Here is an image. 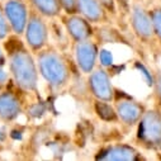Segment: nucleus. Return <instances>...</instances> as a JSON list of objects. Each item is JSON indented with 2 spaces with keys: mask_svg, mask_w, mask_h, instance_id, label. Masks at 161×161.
<instances>
[{
  "mask_svg": "<svg viewBox=\"0 0 161 161\" xmlns=\"http://www.w3.org/2000/svg\"><path fill=\"white\" fill-rule=\"evenodd\" d=\"M110 102H104V100H95V112L97 114L104 119V120H117V113H115V108H113L110 104Z\"/></svg>",
  "mask_w": 161,
  "mask_h": 161,
  "instance_id": "nucleus-15",
  "label": "nucleus"
},
{
  "mask_svg": "<svg viewBox=\"0 0 161 161\" xmlns=\"http://www.w3.org/2000/svg\"><path fill=\"white\" fill-rule=\"evenodd\" d=\"M64 25L69 36L75 42L90 39L94 34L92 23L88 19H85L83 15H80L79 13L67 14V17L64 19Z\"/></svg>",
  "mask_w": 161,
  "mask_h": 161,
  "instance_id": "nucleus-9",
  "label": "nucleus"
},
{
  "mask_svg": "<svg viewBox=\"0 0 161 161\" xmlns=\"http://www.w3.org/2000/svg\"><path fill=\"white\" fill-rule=\"evenodd\" d=\"M100 3L104 5V8L108 10V13L115 14V12H117V3H115V0H100Z\"/></svg>",
  "mask_w": 161,
  "mask_h": 161,
  "instance_id": "nucleus-22",
  "label": "nucleus"
},
{
  "mask_svg": "<svg viewBox=\"0 0 161 161\" xmlns=\"http://www.w3.org/2000/svg\"><path fill=\"white\" fill-rule=\"evenodd\" d=\"M46 112V105L42 103V102H38V103H34L32 104L29 108H28V114L33 118H39L43 113Z\"/></svg>",
  "mask_w": 161,
  "mask_h": 161,
  "instance_id": "nucleus-18",
  "label": "nucleus"
},
{
  "mask_svg": "<svg viewBox=\"0 0 161 161\" xmlns=\"http://www.w3.org/2000/svg\"><path fill=\"white\" fill-rule=\"evenodd\" d=\"M88 85L95 99L104 102H112L114 99V88L110 76L104 67L94 69L89 74Z\"/></svg>",
  "mask_w": 161,
  "mask_h": 161,
  "instance_id": "nucleus-5",
  "label": "nucleus"
},
{
  "mask_svg": "<svg viewBox=\"0 0 161 161\" xmlns=\"http://www.w3.org/2000/svg\"><path fill=\"white\" fill-rule=\"evenodd\" d=\"M60 4L67 14L77 13V0H60Z\"/></svg>",
  "mask_w": 161,
  "mask_h": 161,
  "instance_id": "nucleus-20",
  "label": "nucleus"
},
{
  "mask_svg": "<svg viewBox=\"0 0 161 161\" xmlns=\"http://www.w3.org/2000/svg\"><path fill=\"white\" fill-rule=\"evenodd\" d=\"M77 13L90 23H103L108 15L100 0H77Z\"/></svg>",
  "mask_w": 161,
  "mask_h": 161,
  "instance_id": "nucleus-13",
  "label": "nucleus"
},
{
  "mask_svg": "<svg viewBox=\"0 0 161 161\" xmlns=\"http://www.w3.org/2000/svg\"><path fill=\"white\" fill-rule=\"evenodd\" d=\"M8 64L13 81L17 86L27 93L36 92L38 88V66L37 61L19 39L8 48Z\"/></svg>",
  "mask_w": 161,
  "mask_h": 161,
  "instance_id": "nucleus-1",
  "label": "nucleus"
},
{
  "mask_svg": "<svg viewBox=\"0 0 161 161\" xmlns=\"http://www.w3.org/2000/svg\"><path fill=\"white\" fill-rule=\"evenodd\" d=\"M152 85H153V88H155V95H156L157 100L161 103V71L155 75Z\"/></svg>",
  "mask_w": 161,
  "mask_h": 161,
  "instance_id": "nucleus-21",
  "label": "nucleus"
},
{
  "mask_svg": "<svg viewBox=\"0 0 161 161\" xmlns=\"http://www.w3.org/2000/svg\"><path fill=\"white\" fill-rule=\"evenodd\" d=\"M130 15H131L132 29L140 39L147 42L155 37V31L150 12H147L140 4H133L130 8Z\"/></svg>",
  "mask_w": 161,
  "mask_h": 161,
  "instance_id": "nucleus-6",
  "label": "nucleus"
},
{
  "mask_svg": "<svg viewBox=\"0 0 161 161\" xmlns=\"http://www.w3.org/2000/svg\"><path fill=\"white\" fill-rule=\"evenodd\" d=\"M97 160L103 161H137L143 160L141 152L131 145H114L102 150Z\"/></svg>",
  "mask_w": 161,
  "mask_h": 161,
  "instance_id": "nucleus-11",
  "label": "nucleus"
},
{
  "mask_svg": "<svg viewBox=\"0 0 161 161\" xmlns=\"http://www.w3.org/2000/svg\"><path fill=\"white\" fill-rule=\"evenodd\" d=\"M150 15H151L152 24H153L155 37H157L161 41V8H156V9L150 10Z\"/></svg>",
  "mask_w": 161,
  "mask_h": 161,
  "instance_id": "nucleus-17",
  "label": "nucleus"
},
{
  "mask_svg": "<svg viewBox=\"0 0 161 161\" xmlns=\"http://www.w3.org/2000/svg\"><path fill=\"white\" fill-rule=\"evenodd\" d=\"M99 62L102 65V67L107 69V67H110L112 64H113V55L110 51L108 50H100L99 51Z\"/></svg>",
  "mask_w": 161,
  "mask_h": 161,
  "instance_id": "nucleus-19",
  "label": "nucleus"
},
{
  "mask_svg": "<svg viewBox=\"0 0 161 161\" xmlns=\"http://www.w3.org/2000/svg\"><path fill=\"white\" fill-rule=\"evenodd\" d=\"M75 58L79 69L84 74H90L97 67L99 58V50L95 42L92 39H85L75 43Z\"/></svg>",
  "mask_w": 161,
  "mask_h": 161,
  "instance_id": "nucleus-7",
  "label": "nucleus"
},
{
  "mask_svg": "<svg viewBox=\"0 0 161 161\" xmlns=\"http://www.w3.org/2000/svg\"><path fill=\"white\" fill-rule=\"evenodd\" d=\"M36 61L39 75L52 89L60 90L70 83L71 67L61 52L46 47L37 52Z\"/></svg>",
  "mask_w": 161,
  "mask_h": 161,
  "instance_id": "nucleus-2",
  "label": "nucleus"
},
{
  "mask_svg": "<svg viewBox=\"0 0 161 161\" xmlns=\"http://www.w3.org/2000/svg\"><path fill=\"white\" fill-rule=\"evenodd\" d=\"M25 42L31 51L39 52L47 47L48 43V27L43 19V15L36 10L29 12V18L24 29Z\"/></svg>",
  "mask_w": 161,
  "mask_h": 161,
  "instance_id": "nucleus-4",
  "label": "nucleus"
},
{
  "mask_svg": "<svg viewBox=\"0 0 161 161\" xmlns=\"http://www.w3.org/2000/svg\"><path fill=\"white\" fill-rule=\"evenodd\" d=\"M29 2L33 7V10L46 18L58 17L62 12L60 0H29Z\"/></svg>",
  "mask_w": 161,
  "mask_h": 161,
  "instance_id": "nucleus-14",
  "label": "nucleus"
},
{
  "mask_svg": "<svg viewBox=\"0 0 161 161\" xmlns=\"http://www.w3.org/2000/svg\"><path fill=\"white\" fill-rule=\"evenodd\" d=\"M7 138H8V137H7L5 132H4L2 128H0V147L5 145V142H7Z\"/></svg>",
  "mask_w": 161,
  "mask_h": 161,
  "instance_id": "nucleus-24",
  "label": "nucleus"
},
{
  "mask_svg": "<svg viewBox=\"0 0 161 161\" xmlns=\"http://www.w3.org/2000/svg\"><path fill=\"white\" fill-rule=\"evenodd\" d=\"M146 108L132 99H122L115 104V113L118 119L126 126H136L142 118Z\"/></svg>",
  "mask_w": 161,
  "mask_h": 161,
  "instance_id": "nucleus-10",
  "label": "nucleus"
},
{
  "mask_svg": "<svg viewBox=\"0 0 161 161\" xmlns=\"http://www.w3.org/2000/svg\"><path fill=\"white\" fill-rule=\"evenodd\" d=\"M138 143L152 151H161V110H146L137 123Z\"/></svg>",
  "mask_w": 161,
  "mask_h": 161,
  "instance_id": "nucleus-3",
  "label": "nucleus"
},
{
  "mask_svg": "<svg viewBox=\"0 0 161 161\" xmlns=\"http://www.w3.org/2000/svg\"><path fill=\"white\" fill-rule=\"evenodd\" d=\"M12 33V28H10V24L5 17V13H4V9L0 7V41L2 39H5L10 36Z\"/></svg>",
  "mask_w": 161,
  "mask_h": 161,
  "instance_id": "nucleus-16",
  "label": "nucleus"
},
{
  "mask_svg": "<svg viewBox=\"0 0 161 161\" xmlns=\"http://www.w3.org/2000/svg\"><path fill=\"white\" fill-rule=\"evenodd\" d=\"M115 3L120 7V9H123V10H128L131 8L130 0H115Z\"/></svg>",
  "mask_w": 161,
  "mask_h": 161,
  "instance_id": "nucleus-23",
  "label": "nucleus"
},
{
  "mask_svg": "<svg viewBox=\"0 0 161 161\" xmlns=\"http://www.w3.org/2000/svg\"><path fill=\"white\" fill-rule=\"evenodd\" d=\"M23 110V104L19 97L10 90L0 92V120L12 122L17 119Z\"/></svg>",
  "mask_w": 161,
  "mask_h": 161,
  "instance_id": "nucleus-12",
  "label": "nucleus"
},
{
  "mask_svg": "<svg viewBox=\"0 0 161 161\" xmlns=\"http://www.w3.org/2000/svg\"><path fill=\"white\" fill-rule=\"evenodd\" d=\"M5 64V56H4V51L2 48V46H0V67H3Z\"/></svg>",
  "mask_w": 161,
  "mask_h": 161,
  "instance_id": "nucleus-25",
  "label": "nucleus"
},
{
  "mask_svg": "<svg viewBox=\"0 0 161 161\" xmlns=\"http://www.w3.org/2000/svg\"><path fill=\"white\" fill-rule=\"evenodd\" d=\"M3 9L10 24L12 32L17 36L23 34L29 18V10L27 5L22 0H8L5 2Z\"/></svg>",
  "mask_w": 161,
  "mask_h": 161,
  "instance_id": "nucleus-8",
  "label": "nucleus"
}]
</instances>
